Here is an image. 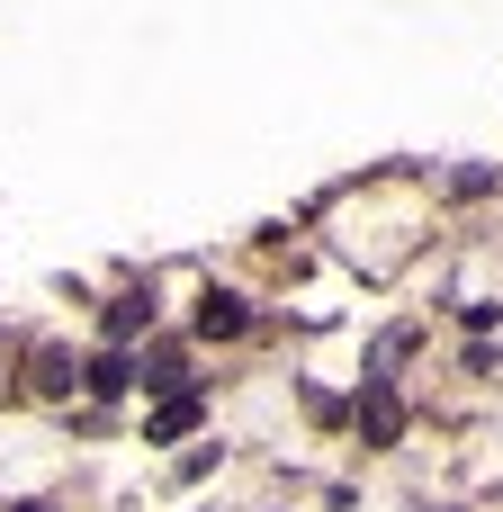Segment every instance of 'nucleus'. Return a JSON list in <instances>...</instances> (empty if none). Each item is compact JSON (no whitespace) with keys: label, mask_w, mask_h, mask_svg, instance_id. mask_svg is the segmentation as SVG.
<instances>
[{"label":"nucleus","mask_w":503,"mask_h":512,"mask_svg":"<svg viewBox=\"0 0 503 512\" xmlns=\"http://www.w3.org/2000/svg\"><path fill=\"white\" fill-rule=\"evenodd\" d=\"M243 324H252V306H243L234 288H207V297H198V333H207V342H234Z\"/></svg>","instance_id":"nucleus-3"},{"label":"nucleus","mask_w":503,"mask_h":512,"mask_svg":"<svg viewBox=\"0 0 503 512\" xmlns=\"http://www.w3.org/2000/svg\"><path fill=\"white\" fill-rule=\"evenodd\" d=\"M81 387H90V396H117V387H135V369L108 351V360H90V369H81Z\"/></svg>","instance_id":"nucleus-6"},{"label":"nucleus","mask_w":503,"mask_h":512,"mask_svg":"<svg viewBox=\"0 0 503 512\" xmlns=\"http://www.w3.org/2000/svg\"><path fill=\"white\" fill-rule=\"evenodd\" d=\"M18 512H45V504H18Z\"/></svg>","instance_id":"nucleus-7"},{"label":"nucleus","mask_w":503,"mask_h":512,"mask_svg":"<svg viewBox=\"0 0 503 512\" xmlns=\"http://www.w3.org/2000/svg\"><path fill=\"white\" fill-rule=\"evenodd\" d=\"M144 324H153V297H117L108 306V342H135Z\"/></svg>","instance_id":"nucleus-4"},{"label":"nucleus","mask_w":503,"mask_h":512,"mask_svg":"<svg viewBox=\"0 0 503 512\" xmlns=\"http://www.w3.org/2000/svg\"><path fill=\"white\" fill-rule=\"evenodd\" d=\"M198 414H207V405H198L189 387H171V396L153 405V423H144V441H153V450H162V441H189V432H198Z\"/></svg>","instance_id":"nucleus-2"},{"label":"nucleus","mask_w":503,"mask_h":512,"mask_svg":"<svg viewBox=\"0 0 503 512\" xmlns=\"http://www.w3.org/2000/svg\"><path fill=\"white\" fill-rule=\"evenodd\" d=\"M396 432H405L396 387H387V378H360V441H369V450H396Z\"/></svg>","instance_id":"nucleus-1"},{"label":"nucleus","mask_w":503,"mask_h":512,"mask_svg":"<svg viewBox=\"0 0 503 512\" xmlns=\"http://www.w3.org/2000/svg\"><path fill=\"white\" fill-rule=\"evenodd\" d=\"M27 369H36V396H63V387H72V378H81V369H72V360H63V351H36V360H27Z\"/></svg>","instance_id":"nucleus-5"}]
</instances>
